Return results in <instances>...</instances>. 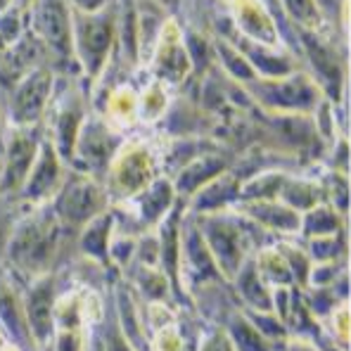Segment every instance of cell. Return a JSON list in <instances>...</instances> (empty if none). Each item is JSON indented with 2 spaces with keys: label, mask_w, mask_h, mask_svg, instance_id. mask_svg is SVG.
I'll list each match as a JSON object with an SVG mask.
<instances>
[{
  "label": "cell",
  "mask_w": 351,
  "mask_h": 351,
  "mask_svg": "<svg viewBox=\"0 0 351 351\" xmlns=\"http://www.w3.org/2000/svg\"><path fill=\"white\" fill-rule=\"evenodd\" d=\"M40 351H53V349H50V347H48V344H45V347H43V349H40Z\"/></svg>",
  "instance_id": "cell-25"
},
{
  "label": "cell",
  "mask_w": 351,
  "mask_h": 351,
  "mask_svg": "<svg viewBox=\"0 0 351 351\" xmlns=\"http://www.w3.org/2000/svg\"><path fill=\"white\" fill-rule=\"evenodd\" d=\"M29 204L19 202L17 197H10V195H0V263H3L5 250H8L10 235H12L14 226H17L22 211Z\"/></svg>",
  "instance_id": "cell-20"
},
{
  "label": "cell",
  "mask_w": 351,
  "mask_h": 351,
  "mask_svg": "<svg viewBox=\"0 0 351 351\" xmlns=\"http://www.w3.org/2000/svg\"><path fill=\"white\" fill-rule=\"evenodd\" d=\"M76 233L60 223L48 202L31 204L22 211L14 226L0 266H8V271L19 278L22 285L43 273L58 271L71 261L66 256V237Z\"/></svg>",
  "instance_id": "cell-1"
},
{
  "label": "cell",
  "mask_w": 351,
  "mask_h": 351,
  "mask_svg": "<svg viewBox=\"0 0 351 351\" xmlns=\"http://www.w3.org/2000/svg\"><path fill=\"white\" fill-rule=\"evenodd\" d=\"M197 351H235V349L230 344L226 330L211 325V328H206L197 337Z\"/></svg>",
  "instance_id": "cell-21"
},
{
  "label": "cell",
  "mask_w": 351,
  "mask_h": 351,
  "mask_svg": "<svg viewBox=\"0 0 351 351\" xmlns=\"http://www.w3.org/2000/svg\"><path fill=\"white\" fill-rule=\"evenodd\" d=\"M66 173V164L60 159V154L55 152V147L48 141H40V147L36 152V159L31 164L27 180H24L22 190H19L17 199L24 204H43L50 202L53 195L60 190L62 180Z\"/></svg>",
  "instance_id": "cell-10"
},
{
  "label": "cell",
  "mask_w": 351,
  "mask_h": 351,
  "mask_svg": "<svg viewBox=\"0 0 351 351\" xmlns=\"http://www.w3.org/2000/svg\"><path fill=\"white\" fill-rule=\"evenodd\" d=\"M53 86L55 69L43 64L31 69L8 88H0L5 93V97L0 95L5 126H40L53 95Z\"/></svg>",
  "instance_id": "cell-5"
},
{
  "label": "cell",
  "mask_w": 351,
  "mask_h": 351,
  "mask_svg": "<svg viewBox=\"0 0 351 351\" xmlns=\"http://www.w3.org/2000/svg\"><path fill=\"white\" fill-rule=\"evenodd\" d=\"M112 228H114V216H112V209L97 214L95 219H90L84 228L76 233V250H79L81 256L86 259H93L102 266H110V256H107V250H110V237H112Z\"/></svg>",
  "instance_id": "cell-15"
},
{
  "label": "cell",
  "mask_w": 351,
  "mask_h": 351,
  "mask_svg": "<svg viewBox=\"0 0 351 351\" xmlns=\"http://www.w3.org/2000/svg\"><path fill=\"white\" fill-rule=\"evenodd\" d=\"M237 211L250 216L254 223H259L263 230L271 235H297L302 226V214L294 211L280 199H247V202H235Z\"/></svg>",
  "instance_id": "cell-12"
},
{
  "label": "cell",
  "mask_w": 351,
  "mask_h": 351,
  "mask_svg": "<svg viewBox=\"0 0 351 351\" xmlns=\"http://www.w3.org/2000/svg\"><path fill=\"white\" fill-rule=\"evenodd\" d=\"M230 282H233V292L240 302V308L273 311V287L261 278L254 256H247Z\"/></svg>",
  "instance_id": "cell-14"
},
{
  "label": "cell",
  "mask_w": 351,
  "mask_h": 351,
  "mask_svg": "<svg viewBox=\"0 0 351 351\" xmlns=\"http://www.w3.org/2000/svg\"><path fill=\"white\" fill-rule=\"evenodd\" d=\"M93 110L97 112L105 123L117 131L119 136H128L136 126H141V119H138V88L128 81L112 86L107 93H102L95 102H93Z\"/></svg>",
  "instance_id": "cell-11"
},
{
  "label": "cell",
  "mask_w": 351,
  "mask_h": 351,
  "mask_svg": "<svg viewBox=\"0 0 351 351\" xmlns=\"http://www.w3.org/2000/svg\"><path fill=\"white\" fill-rule=\"evenodd\" d=\"M223 330H226V335H228L235 351H276L278 344H280V342H271V339L263 337L259 330L252 325L250 318L245 316L242 308H237L233 316L226 321Z\"/></svg>",
  "instance_id": "cell-17"
},
{
  "label": "cell",
  "mask_w": 351,
  "mask_h": 351,
  "mask_svg": "<svg viewBox=\"0 0 351 351\" xmlns=\"http://www.w3.org/2000/svg\"><path fill=\"white\" fill-rule=\"evenodd\" d=\"M304 250H306L311 263L344 259V254H347L344 230H339V233H335V235H325V237H308Z\"/></svg>",
  "instance_id": "cell-19"
},
{
  "label": "cell",
  "mask_w": 351,
  "mask_h": 351,
  "mask_svg": "<svg viewBox=\"0 0 351 351\" xmlns=\"http://www.w3.org/2000/svg\"><path fill=\"white\" fill-rule=\"evenodd\" d=\"M162 173V133L143 136L128 133L119 143L114 157L110 159L102 176V185L110 202L121 204L136 197Z\"/></svg>",
  "instance_id": "cell-2"
},
{
  "label": "cell",
  "mask_w": 351,
  "mask_h": 351,
  "mask_svg": "<svg viewBox=\"0 0 351 351\" xmlns=\"http://www.w3.org/2000/svg\"><path fill=\"white\" fill-rule=\"evenodd\" d=\"M226 10H228L230 27H233V38L261 45H285L276 14L266 0H226Z\"/></svg>",
  "instance_id": "cell-8"
},
{
  "label": "cell",
  "mask_w": 351,
  "mask_h": 351,
  "mask_svg": "<svg viewBox=\"0 0 351 351\" xmlns=\"http://www.w3.org/2000/svg\"><path fill=\"white\" fill-rule=\"evenodd\" d=\"M31 0H12V5H19V8H27Z\"/></svg>",
  "instance_id": "cell-24"
},
{
  "label": "cell",
  "mask_w": 351,
  "mask_h": 351,
  "mask_svg": "<svg viewBox=\"0 0 351 351\" xmlns=\"http://www.w3.org/2000/svg\"><path fill=\"white\" fill-rule=\"evenodd\" d=\"M344 216L339 214L335 206H330L328 202H318L316 206H311L308 211L302 214V226H299V233L304 237H325V235H335L339 230H344Z\"/></svg>",
  "instance_id": "cell-18"
},
{
  "label": "cell",
  "mask_w": 351,
  "mask_h": 351,
  "mask_svg": "<svg viewBox=\"0 0 351 351\" xmlns=\"http://www.w3.org/2000/svg\"><path fill=\"white\" fill-rule=\"evenodd\" d=\"M53 351H84V339L76 330H58L48 342Z\"/></svg>",
  "instance_id": "cell-22"
},
{
  "label": "cell",
  "mask_w": 351,
  "mask_h": 351,
  "mask_svg": "<svg viewBox=\"0 0 351 351\" xmlns=\"http://www.w3.org/2000/svg\"><path fill=\"white\" fill-rule=\"evenodd\" d=\"M173 102L171 88L157 79H149L138 88V119H141V126L154 128L164 121L169 107Z\"/></svg>",
  "instance_id": "cell-16"
},
{
  "label": "cell",
  "mask_w": 351,
  "mask_h": 351,
  "mask_svg": "<svg viewBox=\"0 0 351 351\" xmlns=\"http://www.w3.org/2000/svg\"><path fill=\"white\" fill-rule=\"evenodd\" d=\"M55 299H58V271L43 273L24 282L22 306L29 330L40 349L53 339L55 332Z\"/></svg>",
  "instance_id": "cell-9"
},
{
  "label": "cell",
  "mask_w": 351,
  "mask_h": 351,
  "mask_svg": "<svg viewBox=\"0 0 351 351\" xmlns=\"http://www.w3.org/2000/svg\"><path fill=\"white\" fill-rule=\"evenodd\" d=\"M240 176L233 169L219 173L216 178H211L209 183H204L199 190H195L188 199H185V209L193 214H206V211H219L228 209L240 199Z\"/></svg>",
  "instance_id": "cell-13"
},
{
  "label": "cell",
  "mask_w": 351,
  "mask_h": 351,
  "mask_svg": "<svg viewBox=\"0 0 351 351\" xmlns=\"http://www.w3.org/2000/svg\"><path fill=\"white\" fill-rule=\"evenodd\" d=\"M121 141H123V136L112 131L105 123V119L90 107V112H88L84 123H81L79 133H76L74 149H71V159L66 167L102 180L107 164L114 157Z\"/></svg>",
  "instance_id": "cell-7"
},
{
  "label": "cell",
  "mask_w": 351,
  "mask_h": 351,
  "mask_svg": "<svg viewBox=\"0 0 351 351\" xmlns=\"http://www.w3.org/2000/svg\"><path fill=\"white\" fill-rule=\"evenodd\" d=\"M147 76L157 79L169 88H178L188 84L195 76L193 62L188 55V45H185L183 27L176 17H167L162 22V27L157 31V38L152 43L147 60Z\"/></svg>",
  "instance_id": "cell-6"
},
{
  "label": "cell",
  "mask_w": 351,
  "mask_h": 351,
  "mask_svg": "<svg viewBox=\"0 0 351 351\" xmlns=\"http://www.w3.org/2000/svg\"><path fill=\"white\" fill-rule=\"evenodd\" d=\"M276 351H321L313 339L308 337H299V335H290L287 339H282L280 344H278Z\"/></svg>",
  "instance_id": "cell-23"
},
{
  "label": "cell",
  "mask_w": 351,
  "mask_h": 351,
  "mask_svg": "<svg viewBox=\"0 0 351 351\" xmlns=\"http://www.w3.org/2000/svg\"><path fill=\"white\" fill-rule=\"evenodd\" d=\"M48 204L53 206L55 216L66 230L79 233L88 221L110 209V197L100 178L66 167L64 180Z\"/></svg>",
  "instance_id": "cell-4"
},
{
  "label": "cell",
  "mask_w": 351,
  "mask_h": 351,
  "mask_svg": "<svg viewBox=\"0 0 351 351\" xmlns=\"http://www.w3.org/2000/svg\"><path fill=\"white\" fill-rule=\"evenodd\" d=\"M117 48V10L110 3L97 12L71 10V58L88 86L100 76Z\"/></svg>",
  "instance_id": "cell-3"
}]
</instances>
